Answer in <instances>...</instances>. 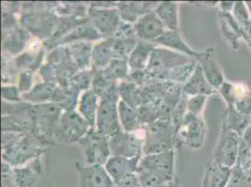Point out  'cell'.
Returning <instances> with one entry per match:
<instances>
[{
  "mask_svg": "<svg viewBox=\"0 0 251 187\" xmlns=\"http://www.w3.org/2000/svg\"><path fill=\"white\" fill-rule=\"evenodd\" d=\"M109 143L112 156L133 158L144 156L145 137L137 134V132L121 130L110 137Z\"/></svg>",
  "mask_w": 251,
  "mask_h": 187,
  "instance_id": "9",
  "label": "cell"
},
{
  "mask_svg": "<svg viewBox=\"0 0 251 187\" xmlns=\"http://www.w3.org/2000/svg\"><path fill=\"white\" fill-rule=\"evenodd\" d=\"M100 104V99L92 89L81 94L77 107L78 113L89 123L92 128H96V120Z\"/></svg>",
  "mask_w": 251,
  "mask_h": 187,
  "instance_id": "21",
  "label": "cell"
},
{
  "mask_svg": "<svg viewBox=\"0 0 251 187\" xmlns=\"http://www.w3.org/2000/svg\"><path fill=\"white\" fill-rule=\"evenodd\" d=\"M91 128V125L78 112H63L59 124V142L79 143Z\"/></svg>",
  "mask_w": 251,
  "mask_h": 187,
  "instance_id": "8",
  "label": "cell"
},
{
  "mask_svg": "<svg viewBox=\"0 0 251 187\" xmlns=\"http://www.w3.org/2000/svg\"><path fill=\"white\" fill-rule=\"evenodd\" d=\"M110 138L101 134L96 128H91L79 141L85 165L104 166L112 156L110 151Z\"/></svg>",
  "mask_w": 251,
  "mask_h": 187,
  "instance_id": "7",
  "label": "cell"
},
{
  "mask_svg": "<svg viewBox=\"0 0 251 187\" xmlns=\"http://www.w3.org/2000/svg\"><path fill=\"white\" fill-rule=\"evenodd\" d=\"M157 17L164 24L166 30L176 31L178 29L177 3L171 1L159 2L154 10Z\"/></svg>",
  "mask_w": 251,
  "mask_h": 187,
  "instance_id": "28",
  "label": "cell"
},
{
  "mask_svg": "<svg viewBox=\"0 0 251 187\" xmlns=\"http://www.w3.org/2000/svg\"><path fill=\"white\" fill-rule=\"evenodd\" d=\"M99 71H101L105 77L108 78L109 80L119 83L127 79L130 72V69L128 67L126 60L115 58L110 62L104 70H99Z\"/></svg>",
  "mask_w": 251,
  "mask_h": 187,
  "instance_id": "32",
  "label": "cell"
},
{
  "mask_svg": "<svg viewBox=\"0 0 251 187\" xmlns=\"http://www.w3.org/2000/svg\"><path fill=\"white\" fill-rule=\"evenodd\" d=\"M81 92L74 86H57L52 103L57 105L63 112L75 111L78 107Z\"/></svg>",
  "mask_w": 251,
  "mask_h": 187,
  "instance_id": "24",
  "label": "cell"
},
{
  "mask_svg": "<svg viewBox=\"0 0 251 187\" xmlns=\"http://www.w3.org/2000/svg\"><path fill=\"white\" fill-rule=\"evenodd\" d=\"M55 6L56 2L22 3L20 24L42 42L49 40L59 17L54 11Z\"/></svg>",
  "mask_w": 251,
  "mask_h": 187,
  "instance_id": "1",
  "label": "cell"
},
{
  "mask_svg": "<svg viewBox=\"0 0 251 187\" xmlns=\"http://www.w3.org/2000/svg\"><path fill=\"white\" fill-rule=\"evenodd\" d=\"M45 144L34 134H25L21 140L2 150V160L12 167L25 166L32 160L45 155Z\"/></svg>",
  "mask_w": 251,
  "mask_h": 187,
  "instance_id": "6",
  "label": "cell"
},
{
  "mask_svg": "<svg viewBox=\"0 0 251 187\" xmlns=\"http://www.w3.org/2000/svg\"><path fill=\"white\" fill-rule=\"evenodd\" d=\"M156 47L155 43L139 41L127 59L130 70H146L151 54Z\"/></svg>",
  "mask_w": 251,
  "mask_h": 187,
  "instance_id": "23",
  "label": "cell"
},
{
  "mask_svg": "<svg viewBox=\"0 0 251 187\" xmlns=\"http://www.w3.org/2000/svg\"><path fill=\"white\" fill-rule=\"evenodd\" d=\"M2 132L34 134L35 127L29 117L2 116Z\"/></svg>",
  "mask_w": 251,
  "mask_h": 187,
  "instance_id": "29",
  "label": "cell"
},
{
  "mask_svg": "<svg viewBox=\"0 0 251 187\" xmlns=\"http://www.w3.org/2000/svg\"><path fill=\"white\" fill-rule=\"evenodd\" d=\"M87 17L104 39L113 38L121 23L116 8H94L89 6Z\"/></svg>",
  "mask_w": 251,
  "mask_h": 187,
  "instance_id": "10",
  "label": "cell"
},
{
  "mask_svg": "<svg viewBox=\"0 0 251 187\" xmlns=\"http://www.w3.org/2000/svg\"><path fill=\"white\" fill-rule=\"evenodd\" d=\"M2 93V100L6 102L11 103H20L23 102L22 94L17 87V85L9 84V85H3L1 88Z\"/></svg>",
  "mask_w": 251,
  "mask_h": 187,
  "instance_id": "36",
  "label": "cell"
},
{
  "mask_svg": "<svg viewBox=\"0 0 251 187\" xmlns=\"http://www.w3.org/2000/svg\"><path fill=\"white\" fill-rule=\"evenodd\" d=\"M177 187V186H176V183L174 181V182H172V183H170V184H167V185H163V186H160V187Z\"/></svg>",
  "mask_w": 251,
  "mask_h": 187,
  "instance_id": "43",
  "label": "cell"
},
{
  "mask_svg": "<svg viewBox=\"0 0 251 187\" xmlns=\"http://www.w3.org/2000/svg\"><path fill=\"white\" fill-rule=\"evenodd\" d=\"M115 187H143L137 173L124 177L122 180L115 183Z\"/></svg>",
  "mask_w": 251,
  "mask_h": 187,
  "instance_id": "41",
  "label": "cell"
},
{
  "mask_svg": "<svg viewBox=\"0 0 251 187\" xmlns=\"http://www.w3.org/2000/svg\"><path fill=\"white\" fill-rule=\"evenodd\" d=\"M25 136L23 133L16 132H2V150L7 149L17 143Z\"/></svg>",
  "mask_w": 251,
  "mask_h": 187,
  "instance_id": "40",
  "label": "cell"
},
{
  "mask_svg": "<svg viewBox=\"0 0 251 187\" xmlns=\"http://www.w3.org/2000/svg\"><path fill=\"white\" fill-rule=\"evenodd\" d=\"M154 43L157 46L166 48V49H169L174 52L177 51V52H184V53H188V54L193 53L190 49H188V47L185 44V42L182 41L181 36L178 33L177 30L176 31L166 30Z\"/></svg>",
  "mask_w": 251,
  "mask_h": 187,
  "instance_id": "31",
  "label": "cell"
},
{
  "mask_svg": "<svg viewBox=\"0 0 251 187\" xmlns=\"http://www.w3.org/2000/svg\"><path fill=\"white\" fill-rule=\"evenodd\" d=\"M79 70L66 46L54 48L47 55L46 63L39 70L43 82L69 86L74 75Z\"/></svg>",
  "mask_w": 251,
  "mask_h": 187,
  "instance_id": "4",
  "label": "cell"
},
{
  "mask_svg": "<svg viewBox=\"0 0 251 187\" xmlns=\"http://www.w3.org/2000/svg\"><path fill=\"white\" fill-rule=\"evenodd\" d=\"M91 89L102 101H110L115 103H118L120 101L118 83L106 78L101 71L95 72Z\"/></svg>",
  "mask_w": 251,
  "mask_h": 187,
  "instance_id": "20",
  "label": "cell"
},
{
  "mask_svg": "<svg viewBox=\"0 0 251 187\" xmlns=\"http://www.w3.org/2000/svg\"><path fill=\"white\" fill-rule=\"evenodd\" d=\"M31 34L19 23L11 30L2 32L3 53L14 56L24 51L30 42Z\"/></svg>",
  "mask_w": 251,
  "mask_h": 187,
  "instance_id": "14",
  "label": "cell"
},
{
  "mask_svg": "<svg viewBox=\"0 0 251 187\" xmlns=\"http://www.w3.org/2000/svg\"><path fill=\"white\" fill-rule=\"evenodd\" d=\"M74 64L79 70L91 69L94 45L90 42H79L66 46Z\"/></svg>",
  "mask_w": 251,
  "mask_h": 187,
  "instance_id": "22",
  "label": "cell"
},
{
  "mask_svg": "<svg viewBox=\"0 0 251 187\" xmlns=\"http://www.w3.org/2000/svg\"><path fill=\"white\" fill-rule=\"evenodd\" d=\"M114 38L116 39H126V38H137L134 26L132 23L121 21ZM138 39V38H137Z\"/></svg>",
  "mask_w": 251,
  "mask_h": 187,
  "instance_id": "38",
  "label": "cell"
},
{
  "mask_svg": "<svg viewBox=\"0 0 251 187\" xmlns=\"http://www.w3.org/2000/svg\"><path fill=\"white\" fill-rule=\"evenodd\" d=\"M118 115L120 125L126 132H137L140 129H144L137 109L126 104L123 100L118 102Z\"/></svg>",
  "mask_w": 251,
  "mask_h": 187,
  "instance_id": "27",
  "label": "cell"
},
{
  "mask_svg": "<svg viewBox=\"0 0 251 187\" xmlns=\"http://www.w3.org/2000/svg\"><path fill=\"white\" fill-rule=\"evenodd\" d=\"M89 4L83 2H56L55 13L58 16H87Z\"/></svg>",
  "mask_w": 251,
  "mask_h": 187,
  "instance_id": "33",
  "label": "cell"
},
{
  "mask_svg": "<svg viewBox=\"0 0 251 187\" xmlns=\"http://www.w3.org/2000/svg\"><path fill=\"white\" fill-rule=\"evenodd\" d=\"M42 157L36 158L25 166L12 167L18 187H36L42 174Z\"/></svg>",
  "mask_w": 251,
  "mask_h": 187,
  "instance_id": "16",
  "label": "cell"
},
{
  "mask_svg": "<svg viewBox=\"0 0 251 187\" xmlns=\"http://www.w3.org/2000/svg\"><path fill=\"white\" fill-rule=\"evenodd\" d=\"M159 2H117L116 9L121 21L134 24L142 16L153 11Z\"/></svg>",
  "mask_w": 251,
  "mask_h": 187,
  "instance_id": "17",
  "label": "cell"
},
{
  "mask_svg": "<svg viewBox=\"0 0 251 187\" xmlns=\"http://www.w3.org/2000/svg\"><path fill=\"white\" fill-rule=\"evenodd\" d=\"M139 41L154 42L166 31V28L162 22L157 17L155 11H150L142 16L133 24Z\"/></svg>",
  "mask_w": 251,
  "mask_h": 187,
  "instance_id": "13",
  "label": "cell"
},
{
  "mask_svg": "<svg viewBox=\"0 0 251 187\" xmlns=\"http://www.w3.org/2000/svg\"><path fill=\"white\" fill-rule=\"evenodd\" d=\"M57 86L56 83H53L42 82L37 83L28 93L23 94L22 98L25 102L33 105L52 102Z\"/></svg>",
  "mask_w": 251,
  "mask_h": 187,
  "instance_id": "25",
  "label": "cell"
},
{
  "mask_svg": "<svg viewBox=\"0 0 251 187\" xmlns=\"http://www.w3.org/2000/svg\"><path fill=\"white\" fill-rule=\"evenodd\" d=\"M117 105L118 103L100 100L99 107L96 129L109 138L123 130L120 125Z\"/></svg>",
  "mask_w": 251,
  "mask_h": 187,
  "instance_id": "12",
  "label": "cell"
},
{
  "mask_svg": "<svg viewBox=\"0 0 251 187\" xmlns=\"http://www.w3.org/2000/svg\"><path fill=\"white\" fill-rule=\"evenodd\" d=\"M247 92H248V88L246 87V85H243V84L235 85L234 93L237 96H244Z\"/></svg>",
  "mask_w": 251,
  "mask_h": 187,
  "instance_id": "42",
  "label": "cell"
},
{
  "mask_svg": "<svg viewBox=\"0 0 251 187\" xmlns=\"http://www.w3.org/2000/svg\"><path fill=\"white\" fill-rule=\"evenodd\" d=\"M95 71L92 69L78 70L71 81L70 85L74 86L81 93L91 89L92 82L94 78Z\"/></svg>",
  "mask_w": 251,
  "mask_h": 187,
  "instance_id": "34",
  "label": "cell"
},
{
  "mask_svg": "<svg viewBox=\"0 0 251 187\" xmlns=\"http://www.w3.org/2000/svg\"><path fill=\"white\" fill-rule=\"evenodd\" d=\"M118 93L120 100L135 109L143 104L142 88L127 80L118 83Z\"/></svg>",
  "mask_w": 251,
  "mask_h": 187,
  "instance_id": "30",
  "label": "cell"
},
{
  "mask_svg": "<svg viewBox=\"0 0 251 187\" xmlns=\"http://www.w3.org/2000/svg\"><path fill=\"white\" fill-rule=\"evenodd\" d=\"M44 51L45 49L42 47L38 51H25L17 55L14 59H12L15 69L20 71L29 70L33 73L36 72L38 70H40L43 65Z\"/></svg>",
  "mask_w": 251,
  "mask_h": 187,
  "instance_id": "26",
  "label": "cell"
},
{
  "mask_svg": "<svg viewBox=\"0 0 251 187\" xmlns=\"http://www.w3.org/2000/svg\"><path fill=\"white\" fill-rule=\"evenodd\" d=\"M75 167L78 187H115V183L104 166L85 165L80 161L75 164Z\"/></svg>",
  "mask_w": 251,
  "mask_h": 187,
  "instance_id": "11",
  "label": "cell"
},
{
  "mask_svg": "<svg viewBox=\"0 0 251 187\" xmlns=\"http://www.w3.org/2000/svg\"><path fill=\"white\" fill-rule=\"evenodd\" d=\"M115 39L114 50L115 58H120L123 60L128 59L134 48L136 47L139 40L137 38H126V39Z\"/></svg>",
  "mask_w": 251,
  "mask_h": 187,
  "instance_id": "35",
  "label": "cell"
},
{
  "mask_svg": "<svg viewBox=\"0 0 251 187\" xmlns=\"http://www.w3.org/2000/svg\"><path fill=\"white\" fill-rule=\"evenodd\" d=\"M2 187H18L12 173V166L2 161Z\"/></svg>",
  "mask_w": 251,
  "mask_h": 187,
  "instance_id": "39",
  "label": "cell"
},
{
  "mask_svg": "<svg viewBox=\"0 0 251 187\" xmlns=\"http://www.w3.org/2000/svg\"><path fill=\"white\" fill-rule=\"evenodd\" d=\"M143 187H157L175 181V152L144 155L137 170Z\"/></svg>",
  "mask_w": 251,
  "mask_h": 187,
  "instance_id": "2",
  "label": "cell"
},
{
  "mask_svg": "<svg viewBox=\"0 0 251 187\" xmlns=\"http://www.w3.org/2000/svg\"><path fill=\"white\" fill-rule=\"evenodd\" d=\"M142 156L126 158L122 156H111L104 165L105 169L114 183L122 180L124 177L137 173Z\"/></svg>",
  "mask_w": 251,
  "mask_h": 187,
  "instance_id": "15",
  "label": "cell"
},
{
  "mask_svg": "<svg viewBox=\"0 0 251 187\" xmlns=\"http://www.w3.org/2000/svg\"><path fill=\"white\" fill-rule=\"evenodd\" d=\"M33 74L34 73L29 70H25L19 73L17 87L19 88L22 94L28 93L33 88Z\"/></svg>",
  "mask_w": 251,
  "mask_h": 187,
  "instance_id": "37",
  "label": "cell"
},
{
  "mask_svg": "<svg viewBox=\"0 0 251 187\" xmlns=\"http://www.w3.org/2000/svg\"><path fill=\"white\" fill-rule=\"evenodd\" d=\"M144 155L157 154L173 150L176 128L171 119H158L145 125Z\"/></svg>",
  "mask_w": 251,
  "mask_h": 187,
  "instance_id": "5",
  "label": "cell"
},
{
  "mask_svg": "<svg viewBox=\"0 0 251 187\" xmlns=\"http://www.w3.org/2000/svg\"><path fill=\"white\" fill-rule=\"evenodd\" d=\"M101 40H104V38L95 28L90 21H88L84 24L77 26L73 31L63 37L61 40H59L53 45L52 50L56 47L67 46L75 42H100Z\"/></svg>",
  "mask_w": 251,
  "mask_h": 187,
  "instance_id": "18",
  "label": "cell"
},
{
  "mask_svg": "<svg viewBox=\"0 0 251 187\" xmlns=\"http://www.w3.org/2000/svg\"><path fill=\"white\" fill-rule=\"evenodd\" d=\"M115 39L108 38L97 42L93 47L91 69L96 71L102 70L115 59V54L114 50Z\"/></svg>",
  "mask_w": 251,
  "mask_h": 187,
  "instance_id": "19",
  "label": "cell"
},
{
  "mask_svg": "<svg viewBox=\"0 0 251 187\" xmlns=\"http://www.w3.org/2000/svg\"><path fill=\"white\" fill-rule=\"evenodd\" d=\"M62 114V110L52 102L30 106L28 117L35 127L34 135L45 146L59 142V124Z\"/></svg>",
  "mask_w": 251,
  "mask_h": 187,
  "instance_id": "3",
  "label": "cell"
}]
</instances>
